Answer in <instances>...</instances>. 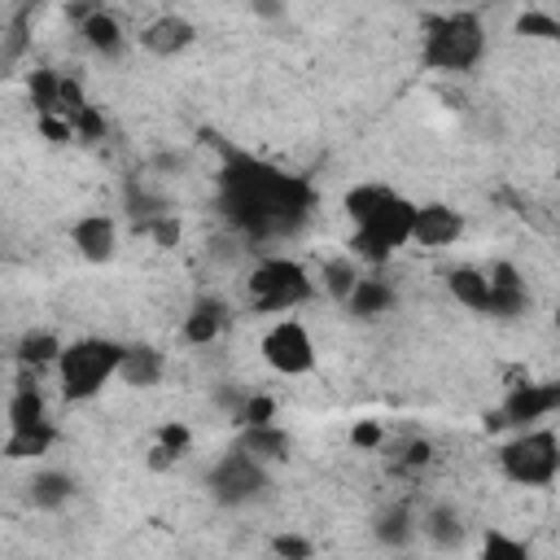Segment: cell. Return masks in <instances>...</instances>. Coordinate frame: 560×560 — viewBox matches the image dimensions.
<instances>
[{
	"label": "cell",
	"instance_id": "cell-1",
	"mask_svg": "<svg viewBox=\"0 0 560 560\" xmlns=\"http://www.w3.org/2000/svg\"><path fill=\"white\" fill-rule=\"evenodd\" d=\"M219 206L249 241H276L306 223L315 210V188L258 158L232 153L219 175Z\"/></svg>",
	"mask_w": 560,
	"mask_h": 560
},
{
	"label": "cell",
	"instance_id": "cell-2",
	"mask_svg": "<svg viewBox=\"0 0 560 560\" xmlns=\"http://www.w3.org/2000/svg\"><path fill=\"white\" fill-rule=\"evenodd\" d=\"M486 52V26L472 9H451L424 22V39H420V61L429 70L442 74H464L481 61Z\"/></svg>",
	"mask_w": 560,
	"mask_h": 560
},
{
	"label": "cell",
	"instance_id": "cell-3",
	"mask_svg": "<svg viewBox=\"0 0 560 560\" xmlns=\"http://www.w3.org/2000/svg\"><path fill=\"white\" fill-rule=\"evenodd\" d=\"M122 350H127V346H118V341H109V337H79V341H70V346L61 350V363H57L61 394H66L70 402H83V398L101 394L105 381L118 376Z\"/></svg>",
	"mask_w": 560,
	"mask_h": 560
},
{
	"label": "cell",
	"instance_id": "cell-4",
	"mask_svg": "<svg viewBox=\"0 0 560 560\" xmlns=\"http://www.w3.org/2000/svg\"><path fill=\"white\" fill-rule=\"evenodd\" d=\"M411 228H416V206L398 192H389L372 214H363L354 223L350 236V254L368 258V262H385L389 254H398L402 245H411Z\"/></svg>",
	"mask_w": 560,
	"mask_h": 560
},
{
	"label": "cell",
	"instance_id": "cell-5",
	"mask_svg": "<svg viewBox=\"0 0 560 560\" xmlns=\"http://www.w3.org/2000/svg\"><path fill=\"white\" fill-rule=\"evenodd\" d=\"M245 293H249V306H254V311H262V315H284V311L302 306V302L315 293V280H311V271H306L302 262L271 254V258H262V262L245 276Z\"/></svg>",
	"mask_w": 560,
	"mask_h": 560
},
{
	"label": "cell",
	"instance_id": "cell-6",
	"mask_svg": "<svg viewBox=\"0 0 560 560\" xmlns=\"http://www.w3.org/2000/svg\"><path fill=\"white\" fill-rule=\"evenodd\" d=\"M499 468L512 486H525V490H538V486H551L556 472H560V438L556 429H521L512 442H503L499 451Z\"/></svg>",
	"mask_w": 560,
	"mask_h": 560
},
{
	"label": "cell",
	"instance_id": "cell-7",
	"mask_svg": "<svg viewBox=\"0 0 560 560\" xmlns=\"http://www.w3.org/2000/svg\"><path fill=\"white\" fill-rule=\"evenodd\" d=\"M206 490H210V499L223 503V508H245V503H254V499H262V494L271 490V472H267L258 459H249L245 451L232 446L228 455H219V459L210 464Z\"/></svg>",
	"mask_w": 560,
	"mask_h": 560
},
{
	"label": "cell",
	"instance_id": "cell-8",
	"mask_svg": "<svg viewBox=\"0 0 560 560\" xmlns=\"http://www.w3.org/2000/svg\"><path fill=\"white\" fill-rule=\"evenodd\" d=\"M262 363L280 376H306L315 368V341L298 319H276L262 332Z\"/></svg>",
	"mask_w": 560,
	"mask_h": 560
},
{
	"label": "cell",
	"instance_id": "cell-9",
	"mask_svg": "<svg viewBox=\"0 0 560 560\" xmlns=\"http://www.w3.org/2000/svg\"><path fill=\"white\" fill-rule=\"evenodd\" d=\"M551 411H560V381H525V385H512V394L499 407L503 424H516V429H534Z\"/></svg>",
	"mask_w": 560,
	"mask_h": 560
},
{
	"label": "cell",
	"instance_id": "cell-10",
	"mask_svg": "<svg viewBox=\"0 0 560 560\" xmlns=\"http://www.w3.org/2000/svg\"><path fill=\"white\" fill-rule=\"evenodd\" d=\"M464 232V214L446 201H429V206H416V228H411V245H424V249H442V245H455Z\"/></svg>",
	"mask_w": 560,
	"mask_h": 560
},
{
	"label": "cell",
	"instance_id": "cell-11",
	"mask_svg": "<svg viewBox=\"0 0 560 560\" xmlns=\"http://www.w3.org/2000/svg\"><path fill=\"white\" fill-rule=\"evenodd\" d=\"M197 39V26L184 13H158L153 22L140 26V48L153 57H175Z\"/></svg>",
	"mask_w": 560,
	"mask_h": 560
},
{
	"label": "cell",
	"instance_id": "cell-12",
	"mask_svg": "<svg viewBox=\"0 0 560 560\" xmlns=\"http://www.w3.org/2000/svg\"><path fill=\"white\" fill-rule=\"evenodd\" d=\"M529 311L525 280L512 262H490V315L494 319H516Z\"/></svg>",
	"mask_w": 560,
	"mask_h": 560
},
{
	"label": "cell",
	"instance_id": "cell-13",
	"mask_svg": "<svg viewBox=\"0 0 560 560\" xmlns=\"http://www.w3.org/2000/svg\"><path fill=\"white\" fill-rule=\"evenodd\" d=\"M70 241L74 249L88 258V262H109L114 249H118V223L109 214H83L74 228H70Z\"/></svg>",
	"mask_w": 560,
	"mask_h": 560
},
{
	"label": "cell",
	"instance_id": "cell-14",
	"mask_svg": "<svg viewBox=\"0 0 560 560\" xmlns=\"http://www.w3.org/2000/svg\"><path fill=\"white\" fill-rule=\"evenodd\" d=\"M236 451H245L249 459H258V464L267 468V464H284V459H289V451H293V438H289L280 424L241 429V438H236Z\"/></svg>",
	"mask_w": 560,
	"mask_h": 560
},
{
	"label": "cell",
	"instance_id": "cell-15",
	"mask_svg": "<svg viewBox=\"0 0 560 560\" xmlns=\"http://www.w3.org/2000/svg\"><path fill=\"white\" fill-rule=\"evenodd\" d=\"M79 35H83V44H88L92 52H101V57H118V52L127 48L122 22H118L109 9H101V4L79 22Z\"/></svg>",
	"mask_w": 560,
	"mask_h": 560
},
{
	"label": "cell",
	"instance_id": "cell-16",
	"mask_svg": "<svg viewBox=\"0 0 560 560\" xmlns=\"http://www.w3.org/2000/svg\"><path fill=\"white\" fill-rule=\"evenodd\" d=\"M228 324V306L223 298H197L184 315V341L188 346H210Z\"/></svg>",
	"mask_w": 560,
	"mask_h": 560
},
{
	"label": "cell",
	"instance_id": "cell-17",
	"mask_svg": "<svg viewBox=\"0 0 560 560\" xmlns=\"http://www.w3.org/2000/svg\"><path fill=\"white\" fill-rule=\"evenodd\" d=\"M446 289H451V298L459 306H468L477 315H490V271H481V267H455L446 276Z\"/></svg>",
	"mask_w": 560,
	"mask_h": 560
},
{
	"label": "cell",
	"instance_id": "cell-18",
	"mask_svg": "<svg viewBox=\"0 0 560 560\" xmlns=\"http://www.w3.org/2000/svg\"><path fill=\"white\" fill-rule=\"evenodd\" d=\"M162 372H166L162 350H153V346H144V341H136V346L122 350V368H118V376H122L127 385H136V389H153V385L162 381Z\"/></svg>",
	"mask_w": 560,
	"mask_h": 560
},
{
	"label": "cell",
	"instance_id": "cell-19",
	"mask_svg": "<svg viewBox=\"0 0 560 560\" xmlns=\"http://www.w3.org/2000/svg\"><path fill=\"white\" fill-rule=\"evenodd\" d=\"M26 494H31V503H35L39 512H61V508L74 499V477L61 472V468H39V472L31 477V486H26Z\"/></svg>",
	"mask_w": 560,
	"mask_h": 560
},
{
	"label": "cell",
	"instance_id": "cell-20",
	"mask_svg": "<svg viewBox=\"0 0 560 560\" xmlns=\"http://www.w3.org/2000/svg\"><path fill=\"white\" fill-rule=\"evenodd\" d=\"M346 311H350L354 319L389 315V311H394V289H389L385 280H376V276H359V284H354V293H350Z\"/></svg>",
	"mask_w": 560,
	"mask_h": 560
},
{
	"label": "cell",
	"instance_id": "cell-21",
	"mask_svg": "<svg viewBox=\"0 0 560 560\" xmlns=\"http://www.w3.org/2000/svg\"><path fill=\"white\" fill-rule=\"evenodd\" d=\"M420 534H424L433 547L451 551V547L464 542V521H459V512H455L451 503H433V508H424V516H420Z\"/></svg>",
	"mask_w": 560,
	"mask_h": 560
},
{
	"label": "cell",
	"instance_id": "cell-22",
	"mask_svg": "<svg viewBox=\"0 0 560 560\" xmlns=\"http://www.w3.org/2000/svg\"><path fill=\"white\" fill-rule=\"evenodd\" d=\"M9 433H18V429H39V424H48V407H44V394L35 389V385H18L13 394H9Z\"/></svg>",
	"mask_w": 560,
	"mask_h": 560
},
{
	"label": "cell",
	"instance_id": "cell-23",
	"mask_svg": "<svg viewBox=\"0 0 560 560\" xmlns=\"http://www.w3.org/2000/svg\"><path fill=\"white\" fill-rule=\"evenodd\" d=\"M416 534H420V516L411 512V503H394L376 516V538L385 547H407Z\"/></svg>",
	"mask_w": 560,
	"mask_h": 560
},
{
	"label": "cell",
	"instance_id": "cell-24",
	"mask_svg": "<svg viewBox=\"0 0 560 560\" xmlns=\"http://www.w3.org/2000/svg\"><path fill=\"white\" fill-rule=\"evenodd\" d=\"M61 88H66V74H57V70H31L26 92H31V105H35L39 118H61Z\"/></svg>",
	"mask_w": 560,
	"mask_h": 560
},
{
	"label": "cell",
	"instance_id": "cell-25",
	"mask_svg": "<svg viewBox=\"0 0 560 560\" xmlns=\"http://www.w3.org/2000/svg\"><path fill=\"white\" fill-rule=\"evenodd\" d=\"M319 284H324V293L332 298V302H350V293H354V284H359V267H354V254H341V258H328L324 267H319Z\"/></svg>",
	"mask_w": 560,
	"mask_h": 560
},
{
	"label": "cell",
	"instance_id": "cell-26",
	"mask_svg": "<svg viewBox=\"0 0 560 560\" xmlns=\"http://www.w3.org/2000/svg\"><path fill=\"white\" fill-rule=\"evenodd\" d=\"M61 350H66V346H61L52 332H44V328L35 332V328H31V332L18 341V363L31 368V372H39V368H48V363L57 368V363H61Z\"/></svg>",
	"mask_w": 560,
	"mask_h": 560
},
{
	"label": "cell",
	"instance_id": "cell-27",
	"mask_svg": "<svg viewBox=\"0 0 560 560\" xmlns=\"http://www.w3.org/2000/svg\"><path fill=\"white\" fill-rule=\"evenodd\" d=\"M52 442H57V429H52V424L4 433V459H35V455H44Z\"/></svg>",
	"mask_w": 560,
	"mask_h": 560
},
{
	"label": "cell",
	"instance_id": "cell-28",
	"mask_svg": "<svg viewBox=\"0 0 560 560\" xmlns=\"http://www.w3.org/2000/svg\"><path fill=\"white\" fill-rule=\"evenodd\" d=\"M188 442H192L188 424H184V420H166V424L158 429V446L149 451V464H153V468H166V464H175V459L188 451Z\"/></svg>",
	"mask_w": 560,
	"mask_h": 560
},
{
	"label": "cell",
	"instance_id": "cell-29",
	"mask_svg": "<svg viewBox=\"0 0 560 560\" xmlns=\"http://www.w3.org/2000/svg\"><path fill=\"white\" fill-rule=\"evenodd\" d=\"M477 560H529V547H525L521 538L503 534V529H490V534L481 538V556H477Z\"/></svg>",
	"mask_w": 560,
	"mask_h": 560
},
{
	"label": "cell",
	"instance_id": "cell-30",
	"mask_svg": "<svg viewBox=\"0 0 560 560\" xmlns=\"http://www.w3.org/2000/svg\"><path fill=\"white\" fill-rule=\"evenodd\" d=\"M241 429H262V424H271L276 420V398L271 394H245V402H241V411L232 416Z\"/></svg>",
	"mask_w": 560,
	"mask_h": 560
},
{
	"label": "cell",
	"instance_id": "cell-31",
	"mask_svg": "<svg viewBox=\"0 0 560 560\" xmlns=\"http://www.w3.org/2000/svg\"><path fill=\"white\" fill-rule=\"evenodd\" d=\"M516 35H534V39H560V18L542 13V9H529L516 18Z\"/></svg>",
	"mask_w": 560,
	"mask_h": 560
},
{
	"label": "cell",
	"instance_id": "cell-32",
	"mask_svg": "<svg viewBox=\"0 0 560 560\" xmlns=\"http://www.w3.org/2000/svg\"><path fill=\"white\" fill-rule=\"evenodd\" d=\"M271 551H276V560H315V542L302 534H276Z\"/></svg>",
	"mask_w": 560,
	"mask_h": 560
},
{
	"label": "cell",
	"instance_id": "cell-33",
	"mask_svg": "<svg viewBox=\"0 0 560 560\" xmlns=\"http://www.w3.org/2000/svg\"><path fill=\"white\" fill-rule=\"evenodd\" d=\"M70 127H74V136H79V140H88V144H92V140H105V114H101L96 105H88Z\"/></svg>",
	"mask_w": 560,
	"mask_h": 560
},
{
	"label": "cell",
	"instance_id": "cell-34",
	"mask_svg": "<svg viewBox=\"0 0 560 560\" xmlns=\"http://www.w3.org/2000/svg\"><path fill=\"white\" fill-rule=\"evenodd\" d=\"M144 232H149L162 249L179 245V219H175V214H158V219H149V223H144Z\"/></svg>",
	"mask_w": 560,
	"mask_h": 560
},
{
	"label": "cell",
	"instance_id": "cell-35",
	"mask_svg": "<svg viewBox=\"0 0 560 560\" xmlns=\"http://www.w3.org/2000/svg\"><path fill=\"white\" fill-rule=\"evenodd\" d=\"M350 446H359V451H376V446H385V424H376V420H359V424L350 429Z\"/></svg>",
	"mask_w": 560,
	"mask_h": 560
},
{
	"label": "cell",
	"instance_id": "cell-36",
	"mask_svg": "<svg viewBox=\"0 0 560 560\" xmlns=\"http://www.w3.org/2000/svg\"><path fill=\"white\" fill-rule=\"evenodd\" d=\"M39 131H44L52 144H61V140H70V136H74V127H70L66 118H39Z\"/></svg>",
	"mask_w": 560,
	"mask_h": 560
},
{
	"label": "cell",
	"instance_id": "cell-37",
	"mask_svg": "<svg viewBox=\"0 0 560 560\" xmlns=\"http://www.w3.org/2000/svg\"><path fill=\"white\" fill-rule=\"evenodd\" d=\"M420 464H429V442L424 438L407 442V455H402V468H420Z\"/></svg>",
	"mask_w": 560,
	"mask_h": 560
},
{
	"label": "cell",
	"instance_id": "cell-38",
	"mask_svg": "<svg viewBox=\"0 0 560 560\" xmlns=\"http://www.w3.org/2000/svg\"><path fill=\"white\" fill-rule=\"evenodd\" d=\"M556 324H560V311H556Z\"/></svg>",
	"mask_w": 560,
	"mask_h": 560
}]
</instances>
